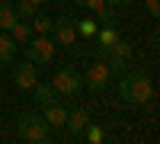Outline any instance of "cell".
Listing matches in <instances>:
<instances>
[{"instance_id":"obj_1","label":"cell","mask_w":160,"mask_h":144,"mask_svg":"<svg viewBox=\"0 0 160 144\" xmlns=\"http://www.w3.org/2000/svg\"><path fill=\"white\" fill-rule=\"evenodd\" d=\"M118 96H122L125 106H144L154 96V80L141 71H125L122 80H118Z\"/></svg>"},{"instance_id":"obj_2","label":"cell","mask_w":160,"mask_h":144,"mask_svg":"<svg viewBox=\"0 0 160 144\" xmlns=\"http://www.w3.org/2000/svg\"><path fill=\"white\" fill-rule=\"evenodd\" d=\"M16 135L29 144H42V141H48V122L38 112H22L16 119Z\"/></svg>"},{"instance_id":"obj_3","label":"cell","mask_w":160,"mask_h":144,"mask_svg":"<svg viewBox=\"0 0 160 144\" xmlns=\"http://www.w3.org/2000/svg\"><path fill=\"white\" fill-rule=\"evenodd\" d=\"M55 42H51V35H32L29 42H26V61H32V64H51L55 61Z\"/></svg>"},{"instance_id":"obj_4","label":"cell","mask_w":160,"mask_h":144,"mask_svg":"<svg viewBox=\"0 0 160 144\" xmlns=\"http://www.w3.org/2000/svg\"><path fill=\"white\" fill-rule=\"evenodd\" d=\"M51 87H55V93L58 96H77L80 90H83V77H80V71L77 67H61V71H55V80H51Z\"/></svg>"},{"instance_id":"obj_5","label":"cell","mask_w":160,"mask_h":144,"mask_svg":"<svg viewBox=\"0 0 160 144\" xmlns=\"http://www.w3.org/2000/svg\"><path fill=\"white\" fill-rule=\"evenodd\" d=\"M38 83V64L32 61H13V87L29 93V90Z\"/></svg>"},{"instance_id":"obj_6","label":"cell","mask_w":160,"mask_h":144,"mask_svg":"<svg viewBox=\"0 0 160 144\" xmlns=\"http://www.w3.org/2000/svg\"><path fill=\"white\" fill-rule=\"evenodd\" d=\"M109 80H112V71L106 67V61H93L87 67L83 87L90 90V93H102V90H109Z\"/></svg>"},{"instance_id":"obj_7","label":"cell","mask_w":160,"mask_h":144,"mask_svg":"<svg viewBox=\"0 0 160 144\" xmlns=\"http://www.w3.org/2000/svg\"><path fill=\"white\" fill-rule=\"evenodd\" d=\"M48 35H51V42H55V45L71 48V45L77 42V26H74V19H68V16H55Z\"/></svg>"},{"instance_id":"obj_8","label":"cell","mask_w":160,"mask_h":144,"mask_svg":"<svg viewBox=\"0 0 160 144\" xmlns=\"http://www.w3.org/2000/svg\"><path fill=\"white\" fill-rule=\"evenodd\" d=\"M90 125V109L87 106H77V109H68V122H64V128H68V135H83V128Z\"/></svg>"},{"instance_id":"obj_9","label":"cell","mask_w":160,"mask_h":144,"mask_svg":"<svg viewBox=\"0 0 160 144\" xmlns=\"http://www.w3.org/2000/svg\"><path fill=\"white\" fill-rule=\"evenodd\" d=\"M42 119L48 122V128H64V122H68V109L55 99V102H48V106H42Z\"/></svg>"},{"instance_id":"obj_10","label":"cell","mask_w":160,"mask_h":144,"mask_svg":"<svg viewBox=\"0 0 160 144\" xmlns=\"http://www.w3.org/2000/svg\"><path fill=\"white\" fill-rule=\"evenodd\" d=\"M29 93H32L29 99L35 102V106H48V102H55V99H58V93H55V87H51V83H35Z\"/></svg>"},{"instance_id":"obj_11","label":"cell","mask_w":160,"mask_h":144,"mask_svg":"<svg viewBox=\"0 0 160 144\" xmlns=\"http://www.w3.org/2000/svg\"><path fill=\"white\" fill-rule=\"evenodd\" d=\"M32 35H35V32H32L29 19H16V22H13V29H10V38H13L16 45H26V42L32 38Z\"/></svg>"},{"instance_id":"obj_12","label":"cell","mask_w":160,"mask_h":144,"mask_svg":"<svg viewBox=\"0 0 160 144\" xmlns=\"http://www.w3.org/2000/svg\"><path fill=\"white\" fill-rule=\"evenodd\" d=\"M51 22H55V16H45L42 10H35V16L29 19V26H32L35 35H48V32H51Z\"/></svg>"},{"instance_id":"obj_13","label":"cell","mask_w":160,"mask_h":144,"mask_svg":"<svg viewBox=\"0 0 160 144\" xmlns=\"http://www.w3.org/2000/svg\"><path fill=\"white\" fill-rule=\"evenodd\" d=\"M13 55H16V42L10 35H0V67H10Z\"/></svg>"},{"instance_id":"obj_14","label":"cell","mask_w":160,"mask_h":144,"mask_svg":"<svg viewBox=\"0 0 160 144\" xmlns=\"http://www.w3.org/2000/svg\"><path fill=\"white\" fill-rule=\"evenodd\" d=\"M16 19H19V16H16V10H13V3H10V0H0V29L10 32Z\"/></svg>"},{"instance_id":"obj_15","label":"cell","mask_w":160,"mask_h":144,"mask_svg":"<svg viewBox=\"0 0 160 144\" xmlns=\"http://www.w3.org/2000/svg\"><path fill=\"white\" fill-rule=\"evenodd\" d=\"M13 10H16V16H19V19H32L38 7L32 3V0H13Z\"/></svg>"},{"instance_id":"obj_16","label":"cell","mask_w":160,"mask_h":144,"mask_svg":"<svg viewBox=\"0 0 160 144\" xmlns=\"http://www.w3.org/2000/svg\"><path fill=\"white\" fill-rule=\"evenodd\" d=\"M93 38H96V45H112L118 38V29H115V26H102V29H96Z\"/></svg>"},{"instance_id":"obj_17","label":"cell","mask_w":160,"mask_h":144,"mask_svg":"<svg viewBox=\"0 0 160 144\" xmlns=\"http://www.w3.org/2000/svg\"><path fill=\"white\" fill-rule=\"evenodd\" d=\"M112 55H118V58H131V55H135V45H131L128 38H115V42H112Z\"/></svg>"},{"instance_id":"obj_18","label":"cell","mask_w":160,"mask_h":144,"mask_svg":"<svg viewBox=\"0 0 160 144\" xmlns=\"http://www.w3.org/2000/svg\"><path fill=\"white\" fill-rule=\"evenodd\" d=\"M106 67H109L112 74H118V77H122V74L128 71V58H118V55H109V61H106Z\"/></svg>"},{"instance_id":"obj_19","label":"cell","mask_w":160,"mask_h":144,"mask_svg":"<svg viewBox=\"0 0 160 144\" xmlns=\"http://www.w3.org/2000/svg\"><path fill=\"white\" fill-rule=\"evenodd\" d=\"M96 16H99V22H102V26H115V29H118V16H115V10H112V7L96 10Z\"/></svg>"},{"instance_id":"obj_20","label":"cell","mask_w":160,"mask_h":144,"mask_svg":"<svg viewBox=\"0 0 160 144\" xmlns=\"http://www.w3.org/2000/svg\"><path fill=\"white\" fill-rule=\"evenodd\" d=\"M74 26H77V35H87V38H93V35H96V29H99L93 19H80V22H74Z\"/></svg>"},{"instance_id":"obj_21","label":"cell","mask_w":160,"mask_h":144,"mask_svg":"<svg viewBox=\"0 0 160 144\" xmlns=\"http://www.w3.org/2000/svg\"><path fill=\"white\" fill-rule=\"evenodd\" d=\"M77 7H83V10H90V13H96V10H102L106 7V0H74Z\"/></svg>"},{"instance_id":"obj_22","label":"cell","mask_w":160,"mask_h":144,"mask_svg":"<svg viewBox=\"0 0 160 144\" xmlns=\"http://www.w3.org/2000/svg\"><path fill=\"white\" fill-rule=\"evenodd\" d=\"M83 135H87V141H93V144H96V141H102V132H99L96 125H87V128H83Z\"/></svg>"},{"instance_id":"obj_23","label":"cell","mask_w":160,"mask_h":144,"mask_svg":"<svg viewBox=\"0 0 160 144\" xmlns=\"http://www.w3.org/2000/svg\"><path fill=\"white\" fill-rule=\"evenodd\" d=\"M144 10H148V16H160V0H144Z\"/></svg>"},{"instance_id":"obj_24","label":"cell","mask_w":160,"mask_h":144,"mask_svg":"<svg viewBox=\"0 0 160 144\" xmlns=\"http://www.w3.org/2000/svg\"><path fill=\"white\" fill-rule=\"evenodd\" d=\"M112 55V45H96V61H109Z\"/></svg>"},{"instance_id":"obj_25","label":"cell","mask_w":160,"mask_h":144,"mask_svg":"<svg viewBox=\"0 0 160 144\" xmlns=\"http://www.w3.org/2000/svg\"><path fill=\"white\" fill-rule=\"evenodd\" d=\"M131 0H106V7H112V10H122V7H128Z\"/></svg>"},{"instance_id":"obj_26","label":"cell","mask_w":160,"mask_h":144,"mask_svg":"<svg viewBox=\"0 0 160 144\" xmlns=\"http://www.w3.org/2000/svg\"><path fill=\"white\" fill-rule=\"evenodd\" d=\"M32 3H35V7H38V10H42V7H45V3H48V0H32Z\"/></svg>"},{"instance_id":"obj_27","label":"cell","mask_w":160,"mask_h":144,"mask_svg":"<svg viewBox=\"0 0 160 144\" xmlns=\"http://www.w3.org/2000/svg\"><path fill=\"white\" fill-rule=\"evenodd\" d=\"M61 3H68V0H61Z\"/></svg>"}]
</instances>
